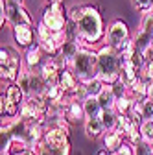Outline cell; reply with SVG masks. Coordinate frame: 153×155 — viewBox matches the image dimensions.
Instances as JSON below:
<instances>
[{
  "instance_id": "6da1fadb",
  "label": "cell",
  "mask_w": 153,
  "mask_h": 155,
  "mask_svg": "<svg viewBox=\"0 0 153 155\" xmlns=\"http://www.w3.org/2000/svg\"><path fill=\"white\" fill-rule=\"evenodd\" d=\"M72 24L76 30V41L80 43V46H90L94 43H100L107 33L100 9L90 4L83 6V13L80 17V21Z\"/></svg>"
},
{
  "instance_id": "7a4b0ae2",
  "label": "cell",
  "mask_w": 153,
  "mask_h": 155,
  "mask_svg": "<svg viewBox=\"0 0 153 155\" xmlns=\"http://www.w3.org/2000/svg\"><path fill=\"white\" fill-rule=\"evenodd\" d=\"M35 155H70V139L67 126L46 127Z\"/></svg>"
},
{
  "instance_id": "3957f363",
  "label": "cell",
  "mask_w": 153,
  "mask_h": 155,
  "mask_svg": "<svg viewBox=\"0 0 153 155\" xmlns=\"http://www.w3.org/2000/svg\"><path fill=\"white\" fill-rule=\"evenodd\" d=\"M70 70L78 78L81 85H87L89 81L98 78V52L90 50L89 46H81L80 52L70 63Z\"/></svg>"
},
{
  "instance_id": "277c9868",
  "label": "cell",
  "mask_w": 153,
  "mask_h": 155,
  "mask_svg": "<svg viewBox=\"0 0 153 155\" xmlns=\"http://www.w3.org/2000/svg\"><path fill=\"white\" fill-rule=\"evenodd\" d=\"M120 55L116 48L103 45L98 50V80L103 85H114L120 80Z\"/></svg>"
},
{
  "instance_id": "5b68a950",
  "label": "cell",
  "mask_w": 153,
  "mask_h": 155,
  "mask_svg": "<svg viewBox=\"0 0 153 155\" xmlns=\"http://www.w3.org/2000/svg\"><path fill=\"white\" fill-rule=\"evenodd\" d=\"M26 102V94L21 91L17 83L6 85L2 89V105H0V113H2V120H13L17 114L21 113L22 104Z\"/></svg>"
},
{
  "instance_id": "8992f818",
  "label": "cell",
  "mask_w": 153,
  "mask_h": 155,
  "mask_svg": "<svg viewBox=\"0 0 153 155\" xmlns=\"http://www.w3.org/2000/svg\"><path fill=\"white\" fill-rule=\"evenodd\" d=\"M22 67H24V63L21 59V55L11 48L2 46V50H0V78H2V83H6V85L15 83Z\"/></svg>"
},
{
  "instance_id": "52a82bcc",
  "label": "cell",
  "mask_w": 153,
  "mask_h": 155,
  "mask_svg": "<svg viewBox=\"0 0 153 155\" xmlns=\"http://www.w3.org/2000/svg\"><path fill=\"white\" fill-rule=\"evenodd\" d=\"M48 107H50V104L44 96H28L26 102L21 107L18 118H22L30 124H44Z\"/></svg>"
},
{
  "instance_id": "ba28073f",
  "label": "cell",
  "mask_w": 153,
  "mask_h": 155,
  "mask_svg": "<svg viewBox=\"0 0 153 155\" xmlns=\"http://www.w3.org/2000/svg\"><path fill=\"white\" fill-rule=\"evenodd\" d=\"M41 22L54 33H59L67 30L68 24V13L65 11L63 4H48L43 9V17H41Z\"/></svg>"
},
{
  "instance_id": "9c48e42d",
  "label": "cell",
  "mask_w": 153,
  "mask_h": 155,
  "mask_svg": "<svg viewBox=\"0 0 153 155\" xmlns=\"http://www.w3.org/2000/svg\"><path fill=\"white\" fill-rule=\"evenodd\" d=\"M127 39H131L127 24L122 21V18H114V21L107 26V33H105V41H107V45L118 50V48L127 41Z\"/></svg>"
},
{
  "instance_id": "30bf717a",
  "label": "cell",
  "mask_w": 153,
  "mask_h": 155,
  "mask_svg": "<svg viewBox=\"0 0 153 155\" xmlns=\"http://www.w3.org/2000/svg\"><path fill=\"white\" fill-rule=\"evenodd\" d=\"M8 24H11V28H17V26H33V18L30 17L28 9L22 4L8 2Z\"/></svg>"
},
{
  "instance_id": "8fae6325",
  "label": "cell",
  "mask_w": 153,
  "mask_h": 155,
  "mask_svg": "<svg viewBox=\"0 0 153 155\" xmlns=\"http://www.w3.org/2000/svg\"><path fill=\"white\" fill-rule=\"evenodd\" d=\"M44 55H46V54L43 52L41 45L35 41L30 48H26V54H24V57H22V63H24V67L30 68V70H35L37 67L41 68V65L44 63V61H43Z\"/></svg>"
},
{
  "instance_id": "7c38bea8",
  "label": "cell",
  "mask_w": 153,
  "mask_h": 155,
  "mask_svg": "<svg viewBox=\"0 0 153 155\" xmlns=\"http://www.w3.org/2000/svg\"><path fill=\"white\" fill-rule=\"evenodd\" d=\"M138 80H140V70L133 65L129 59H122V63H120V81L127 89H131Z\"/></svg>"
},
{
  "instance_id": "4fadbf2b",
  "label": "cell",
  "mask_w": 153,
  "mask_h": 155,
  "mask_svg": "<svg viewBox=\"0 0 153 155\" xmlns=\"http://www.w3.org/2000/svg\"><path fill=\"white\" fill-rule=\"evenodd\" d=\"M65 120L68 124H78L85 122V111H83V102L68 98L65 104Z\"/></svg>"
},
{
  "instance_id": "5bb4252c",
  "label": "cell",
  "mask_w": 153,
  "mask_h": 155,
  "mask_svg": "<svg viewBox=\"0 0 153 155\" xmlns=\"http://www.w3.org/2000/svg\"><path fill=\"white\" fill-rule=\"evenodd\" d=\"M39 72H41V76L44 78L46 85H52V83H57V81H59V74H61L63 70H61V67H59V63H57L55 57H48V59L41 65Z\"/></svg>"
},
{
  "instance_id": "9a60e30c",
  "label": "cell",
  "mask_w": 153,
  "mask_h": 155,
  "mask_svg": "<svg viewBox=\"0 0 153 155\" xmlns=\"http://www.w3.org/2000/svg\"><path fill=\"white\" fill-rule=\"evenodd\" d=\"M57 83H59V87L63 89L65 96H68V98H74V94L78 92V89L81 87V83L78 81V78L74 76V72L70 68H67V70H63L59 74V81Z\"/></svg>"
},
{
  "instance_id": "2e32d148",
  "label": "cell",
  "mask_w": 153,
  "mask_h": 155,
  "mask_svg": "<svg viewBox=\"0 0 153 155\" xmlns=\"http://www.w3.org/2000/svg\"><path fill=\"white\" fill-rule=\"evenodd\" d=\"M125 142V137H124V133L120 129H112V131H105L103 135V146L109 153H116L122 144Z\"/></svg>"
},
{
  "instance_id": "e0dca14e",
  "label": "cell",
  "mask_w": 153,
  "mask_h": 155,
  "mask_svg": "<svg viewBox=\"0 0 153 155\" xmlns=\"http://www.w3.org/2000/svg\"><path fill=\"white\" fill-rule=\"evenodd\" d=\"M35 31L31 26H17L13 28V39L18 46H24V48H30L33 45V39H35Z\"/></svg>"
},
{
  "instance_id": "ac0fdd59",
  "label": "cell",
  "mask_w": 153,
  "mask_h": 155,
  "mask_svg": "<svg viewBox=\"0 0 153 155\" xmlns=\"http://www.w3.org/2000/svg\"><path fill=\"white\" fill-rule=\"evenodd\" d=\"M83 111H85V120L89 118H100L103 109L98 102V98H94V96H87L83 100Z\"/></svg>"
},
{
  "instance_id": "d6986e66",
  "label": "cell",
  "mask_w": 153,
  "mask_h": 155,
  "mask_svg": "<svg viewBox=\"0 0 153 155\" xmlns=\"http://www.w3.org/2000/svg\"><path fill=\"white\" fill-rule=\"evenodd\" d=\"M85 135L89 139H98V137H102V135H105V127H103V124H102V120L100 118H89V120H85Z\"/></svg>"
},
{
  "instance_id": "ffe728a7",
  "label": "cell",
  "mask_w": 153,
  "mask_h": 155,
  "mask_svg": "<svg viewBox=\"0 0 153 155\" xmlns=\"http://www.w3.org/2000/svg\"><path fill=\"white\" fill-rule=\"evenodd\" d=\"M80 43L76 41V39H68V41H65L63 45H61V50H59V55L63 57L65 61H68V63H72V59L76 57V54L80 52Z\"/></svg>"
},
{
  "instance_id": "44dd1931",
  "label": "cell",
  "mask_w": 153,
  "mask_h": 155,
  "mask_svg": "<svg viewBox=\"0 0 153 155\" xmlns=\"http://www.w3.org/2000/svg\"><path fill=\"white\" fill-rule=\"evenodd\" d=\"M98 102H100V105H102V109H103V111L114 109V105H116V96H114L112 87H109V85H105V87H103V91H102V92H100V96H98Z\"/></svg>"
},
{
  "instance_id": "7402d4cb",
  "label": "cell",
  "mask_w": 153,
  "mask_h": 155,
  "mask_svg": "<svg viewBox=\"0 0 153 155\" xmlns=\"http://www.w3.org/2000/svg\"><path fill=\"white\" fill-rule=\"evenodd\" d=\"M100 120H102V124H103L105 131H112V129H116V127H118L120 114L114 111V109H109V111H103V113H102Z\"/></svg>"
},
{
  "instance_id": "603a6c76",
  "label": "cell",
  "mask_w": 153,
  "mask_h": 155,
  "mask_svg": "<svg viewBox=\"0 0 153 155\" xmlns=\"http://www.w3.org/2000/svg\"><path fill=\"white\" fill-rule=\"evenodd\" d=\"M129 96H131L133 100H137V102L146 100V98H148V83L142 81V80H138L135 85L129 89Z\"/></svg>"
},
{
  "instance_id": "cb8c5ba5",
  "label": "cell",
  "mask_w": 153,
  "mask_h": 155,
  "mask_svg": "<svg viewBox=\"0 0 153 155\" xmlns=\"http://www.w3.org/2000/svg\"><path fill=\"white\" fill-rule=\"evenodd\" d=\"M31 72L33 70H30V68H26V67H22V70H21V74H18V78H17V85L21 87V91L26 94V98L30 96V81H31Z\"/></svg>"
},
{
  "instance_id": "d4e9b609",
  "label": "cell",
  "mask_w": 153,
  "mask_h": 155,
  "mask_svg": "<svg viewBox=\"0 0 153 155\" xmlns=\"http://www.w3.org/2000/svg\"><path fill=\"white\" fill-rule=\"evenodd\" d=\"M133 100L131 96H124V98L116 100V105H114V111H116L118 114H129L131 109H133Z\"/></svg>"
},
{
  "instance_id": "484cf974",
  "label": "cell",
  "mask_w": 153,
  "mask_h": 155,
  "mask_svg": "<svg viewBox=\"0 0 153 155\" xmlns=\"http://www.w3.org/2000/svg\"><path fill=\"white\" fill-rule=\"evenodd\" d=\"M85 87V91H87V96H94V98H98V96H100V92L103 91V83L98 80V78H96V80H92V81H89L87 85H83Z\"/></svg>"
},
{
  "instance_id": "4316f807",
  "label": "cell",
  "mask_w": 153,
  "mask_h": 155,
  "mask_svg": "<svg viewBox=\"0 0 153 155\" xmlns=\"http://www.w3.org/2000/svg\"><path fill=\"white\" fill-rule=\"evenodd\" d=\"M135 155H153V144L148 140H140L137 144H131Z\"/></svg>"
},
{
  "instance_id": "83f0119b",
  "label": "cell",
  "mask_w": 153,
  "mask_h": 155,
  "mask_svg": "<svg viewBox=\"0 0 153 155\" xmlns=\"http://www.w3.org/2000/svg\"><path fill=\"white\" fill-rule=\"evenodd\" d=\"M133 8L140 13H153V0H131Z\"/></svg>"
},
{
  "instance_id": "f1b7e54d",
  "label": "cell",
  "mask_w": 153,
  "mask_h": 155,
  "mask_svg": "<svg viewBox=\"0 0 153 155\" xmlns=\"http://www.w3.org/2000/svg\"><path fill=\"white\" fill-rule=\"evenodd\" d=\"M140 133H142V139L153 144V120H144L140 124Z\"/></svg>"
},
{
  "instance_id": "f546056e",
  "label": "cell",
  "mask_w": 153,
  "mask_h": 155,
  "mask_svg": "<svg viewBox=\"0 0 153 155\" xmlns=\"http://www.w3.org/2000/svg\"><path fill=\"white\" fill-rule=\"evenodd\" d=\"M140 80L146 83H153V63H146L140 68Z\"/></svg>"
},
{
  "instance_id": "4dcf8cb0",
  "label": "cell",
  "mask_w": 153,
  "mask_h": 155,
  "mask_svg": "<svg viewBox=\"0 0 153 155\" xmlns=\"http://www.w3.org/2000/svg\"><path fill=\"white\" fill-rule=\"evenodd\" d=\"M142 114L144 120H153V98L142 100Z\"/></svg>"
},
{
  "instance_id": "1f68e13d",
  "label": "cell",
  "mask_w": 153,
  "mask_h": 155,
  "mask_svg": "<svg viewBox=\"0 0 153 155\" xmlns=\"http://www.w3.org/2000/svg\"><path fill=\"white\" fill-rule=\"evenodd\" d=\"M140 30L149 33L153 37V13H146L144 18H142V24H140Z\"/></svg>"
},
{
  "instance_id": "d6a6232c",
  "label": "cell",
  "mask_w": 153,
  "mask_h": 155,
  "mask_svg": "<svg viewBox=\"0 0 153 155\" xmlns=\"http://www.w3.org/2000/svg\"><path fill=\"white\" fill-rule=\"evenodd\" d=\"M112 87V91H114V96H116V100H120V98H124V96H129V89L118 80L114 85H111Z\"/></svg>"
},
{
  "instance_id": "836d02e7",
  "label": "cell",
  "mask_w": 153,
  "mask_h": 155,
  "mask_svg": "<svg viewBox=\"0 0 153 155\" xmlns=\"http://www.w3.org/2000/svg\"><path fill=\"white\" fill-rule=\"evenodd\" d=\"M83 13V6H72L68 9V21L70 22H78L80 21V17Z\"/></svg>"
},
{
  "instance_id": "e575fe53",
  "label": "cell",
  "mask_w": 153,
  "mask_h": 155,
  "mask_svg": "<svg viewBox=\"0 0 153 155\" xmlns=\"http://www.w3.org/2000/svg\"><path fill=\"white\" fill-rule=\"evenodd\" d=\"M116 153H118V155H135V151H133V146H131L129 142H124L122 148H120Z\"/></svg>"
},
{
  "instance_id": "d590c367",
  "label": "cell",
  "mask_w": 153,
  "mask_h": 155,
  "mask_svg": "<svg viewBox=\"0 0 153 155\" xmlns=\"http://www.w3.org/2000/svg\"><path fill=\"white\" fill-rule=\"evenodd\" d=\"M96 155H111V153H109V151H107V150H105V148H103V150H100V151H98V153H96Z\"/></svg>"
},
{
  "instance_id": "8d00e7d4",
  "label": "cell",
  "mask_w": 153,
  "mask_h": 155,
  "mask_svg": "<svg viewBox=\"0 0 153 155\" xmlns=\"http://www.w3.org/2000/svg\"><path fill=\"white\" fill-rule=\"evenodd\" d=\"M48 4H63V0H48Z\"/></svg>"
},
{
  "instance_id": "74e56055",
  "label": "cell",
  "mask_w": 153,
  "mask_h": 155,
  "mask_svg": "<svg viewBox=\"0 0 153 155\" xmlns=\"http://www.w3.org/2000/svg\"><path fill=\"white\" fill-rule=\"evenodd\" d=\"M17 155H35L33 151H21V153H17Z\"/></svg>"
},
{
  "instance_id": "f35d334b",
  "label": "cell",
  "mask_w": 153,
  "mask_h": 155,
  "mask_svg": "<svg viewBox=\"0 0 153 155\" xmlns=\"http://www.w3.org/2000/svg\"><path fill=\"white\" fill-rule=\"evenodd\" d=\"M8 2H11V4H22L24 0H8Z\"/></svg>"
},
{
  "instance_id": "ab89813d",
  "label": "cell",
  "mask_w": 153,
  "mask_h": 155,
  "mask_svg": "<svg viewBox=\"0 0 153 155\" xmlns=\"http://www.w3.org/2000/svg\"><path fill=\"white\" fill-rule=\"evenodd\" d=\"M111 155H118V153H111Z\"/></svg>"
}]
</instances>
